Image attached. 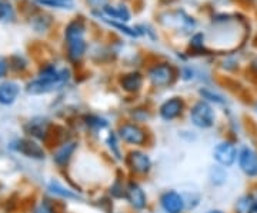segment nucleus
<instances>
[{
    "label": "nucleus",
    "mask_w": 257,
    "mask_h": 213,
    "mask_svg": "<svg viewBox=\"0 0 257 213\" xmlns=\"http://www.w3.org/2000/svg\"><path fill=\"white\" fill-rule=\"evenodd\" d=\"M209 213H223V212H220V210H211V212Z\"/></svg>",
    "instance_id": "cd10ccee"
},
{
    "label": "nucleus",
    "mask_w": 257,
    "mask_h": 213,
    "mask_svg": "<svg viewBox=\"0 0 257 213\" xmlns=\"http://www.w3.org/2000/svg\"><path fill=\"white\" fill-rule=\"evenodd\" d=\"M128 165L130 167L138 172V173H146L147 170L150 169V159L147 155L142 153V152H132L128 156Z\"/></svg>",
    "instance_id": "ddd939ff"
},
{
    "label": "nucleus",
    "mask_w": 257,
    "mask_h": 213,
    "mask_svg": "<svg viewBox=\"0 0 257 213\" xmlns=\"http://www.w3.org/2000/svg\"><path fill=\"white\" fill-rule=\"evenodd\" d=\"M50 25H52V19H50V16H47V15L40 13V15H37V16L33 18V28L36 29L37 32L46 30Z\"/></svg>",
    "instance_id": "aec40b11"
},
{
    "label": "nucleus",
    "mask_w": 257,
    "mask_h": 213,
    "mask_svg": "<svg viewBox=\"0 0 257 213\" xmlns=\"http://www.w3.org/2000/svg\"><path fill=\"white\" fill-rule=\"evenodd\" d=\"M127 199L130 203L133 204L136 209H143L146 206V196L143 193V190L140 189V186L136 183H128L127 186Z\"/></svg>",
    "instance_id": "4468645a"
},
{
    "label": "nucleus",
    "mask_w": 257,
    "mask_h": 213,
    "mask_svg": "<svg viewBox=\"0 0 257 213\" xmlns=\"http://www.w3.org/2000/svg\"><path fill=\"white\" fill-rule=\"evenodd\" d=\"M120 84H121V87L126 92H138V90H140L142 84H143V77H142V74L139 73V72H132V73L124 74L121 77Z\"/></svg>",
    "instance_id": "2eb2a0df"
},
{
    "label": "nucleus",
    "mask_w": 257,
    "mask_h": 213,
    "mask_svg": "<svg viewBox=\"0 0 257 213\" xmlns=\"http://www.w3.org/2000/svg\"><path fill=\"white\" fill-rule=\"evenodd\" d=\"M19 92H20V87L16 82H12V80H8V82H3L0 84V104H12L18 99Z\"/></svg>",
    "instance_id": "9d476101"
},
{
    "label": "nucleus",
    "mask_w": 257,
    "mask_h": 213,
    "mask_svg": "<svg viewBox=\"0 0 257 213\" xmlns=\"http://www.w3.org/2000/svg\"><path fill=\"white\" fill-rule=\"evenodd\" d=\"M13 19H15V10L12 8V5L5 0H0V20L9 22Z\"/></svg>",
    "instance_id": "412c9836"
},
{
    "label": "nucleus",
    "mask_w": 257,
    "mask_h": 213,
    "mask_svg": "<svg viewBox=\"0 0 257 213\" xmlns=\"http://www.w3.org/2000/svg\"><path fill=\"white\" fill-rule=\"evenodd\" d=\"M184 109V103L180 97H172L169 100H166L162 108H160V116L165 121H173L176 118H179L182 115Z\"/></svg>",
    "instance_id": "6e6552de"
},
{
    "label": "nucleus",
    "mask_w": 257,
    "mask_h": 213,
    "mask_svg": "<svg viewBox=\"0 0 257 213\" xmlns=\"http://www.w3.org/2000/svg\"><path fill=\"white\" fill-rule=\"evenodd\" d=\"M149 79L152 80V83L155 84V86H159V87L169 86L170 83H173V80L176 79L175 67L167 65V63L156 65L155 67L150 69Z\"/></svg>",
    "instance_id": "20e7f679"
},
{
    "label": "nucleus",
    "mask_w": 257,
    "mask_h": 213,
    "mask_svg": "<svg viewBox=\"0 0 257 213\" xmlns=\"http://www.w3.org/2000/svg\"><path fill=\"white\" fill-rule=\"evenodd\" d=\"M240 169L248 176H257V153L251 148H243L239 153Z\"/></svg>",
    "instance_id": "423d86ee"
},
{
    "label": "nucleus",
    "mask_w": 257,
    "mask_h": 213,
    "mask_svg": "<svg viewBox=\"0 0 257 213\" xmlns=\"http://www.w3.org/2000/svg\"><path fill=\"white\" fill-rule=\"evenodd\" d=\"M74 148H76V145H74V143H67V145H64V146H62V148L59 149L55 155L56 163H57V165H60V166H64V165L69 162V159H70V156H72V153L74 152Z\"/></svg>",
    "instance_id": "f3484780"
},
{
    "label": "nucleus",
    "mask_w": 257,
    "mask_h": 213,
    "mask_svg": "<svg viewBox=\"0 0 257 213\" xmlns=\"http://www.w3.org/2000/svg\"><path fill=\"white\" fill-rule=\"evenodd\" d=\"M9 70V62L5 57H0V77H5Z\"/></svg>",
    "instance_id": "393cba45"
},
{
    "label": "nucleus",
    "mask_w": 257,
    "mask_h": 213,
    "mask_svg": "<svg viewBox=\"0 0 257 213\" xmlns=\"http://www.w3.org/2000/svg\"><path fill=\"white\" fill-rule=\"evenodd\" d=\"M162 206L167 213H180L183 210L184 202L182 196L176 192H167L162 197Z\"/></svg>",
    "instance_id": "f8f14e48"
},
{
    "label": "nucleus",
    "mask_w": 257,
    "mask_h": 213,
    "mask_svg": "<svg viewBox=\"0 0 257 213\" xmlns=\"http://www.w3.org/2000/svg\"><path fill=\"white\" fill-rule=\"evenodd\" d=\"M50 190L53 192V193H57V195L64 196V197H69V199H77V195H74L73 192H70L69 189H64L63 186L60 185V183H57V182H52L50 185Z\"/></svg>",
    "instance_id": "4be33fe9"
},
{
    "label": "nucleus",
    "mask_w": 257,
    "mask_h": 213,
    "mask_svg": "<svg viewBox=\"0 0 257 213\" xmlns=\"http://www.w3.org/2000/svg\"><path fill=\"white\" fill-rule=\"evenodd\" d=\"M19 57V62L16 63V65H12L16 70H22V69H25L26 67V62H25V59L22 57V56H18Z\"/></svg>",
    "instance_id": "bb28decb"
},
{
    "label": "nucleus",
    "mask_w": 257,
    "mask_h": 213,
    "mask_svg": "<svg viewBox=\"0 0 257 213\" xmlns=\"http://www.w3.org/2000/svg\"><path fill=\"white\" fill-rule=\"evenodd\" d=\"M256 209V202L253 196L246 195L240 197L239 202L236 204V212L237 213H253Z\"/></svg>",
    "instance_id": "a211bd4d"
},
{
    "label": "nucleus",
    "mask_w": 257,
    "mask_h": 213,
    "mask_svg": "<svg viewBox=\"0 0 257 213\" xmlns=\"http://www.w3.org/2000/svg\"><path fill=\"white\" fill-rule=\"evenodd\" d=\"M42 6H50V8H57V9H70L73 8L74 0H36Z\"/></svg>",
    "instance_id": "6ab92c4d"
},
{
    "label": "nucleus",
    "mask_w": 257,
    "mask_h": 213,
    "mask_svg": "<svg viewBox=\"0 0 257 213\" xmlns=\"http://www.w3.org/2000/svg\"><path fill=\"white\" fill-rule=\"evenodd\" d=\"M47 128L49 126H47V122L45 119H33V121L29 122V125L26 126V129L30 135L40 138V139H43L46 136Z\"/></svg>",
    "instance_id": "dca6fc26"
},
{
    "label": "nucleus",
    "mask_w": 257,
    "mask_h": 213,
    "mask_svg": "<svg viewBox=\"0 0 257 213\" xmlns=\"http://www.w3.org/2000/svg\"><path fill=\"white\" fill-rule=\"evenodd\" d=\"M86 2L93 10H100V12L109 5V0H86Z\"/></svg>",
    "instance_id": "b1692460"
},
{
    "label": "nucleus",
    "mask_w": 257,
    "mask_h": 213,
    "mask_svg": "<svg viewBox=\"0 0 257 213\" xmlns=\"http://www.w3.org/2000/svg\"><path fill=\"white\" fill-rule=\"evenodd\" d=\"M35 213H53V209L49 206L47 203H42L39 207H37Z\"/></svg>",
    "instance_id": "a878e982"
},
{
    "label": "nucleus",
    "mask_w": 257,
    "mask_h": 213,
    "mask_svg": "<svg viewBox=\"0 0 257 213\" xmlns=\"http://www.w3.org/2000/svg\"><path fill=\"white\" fill-rule=\"evenodd\" d=\"M64 40L67 45V57L70 62L79 63L86 53V23L82 18L73 19L64 29Z\"/></svg>",
    "instance_id": "f03ea898"
},
{
    "label": "nucleus",
    "mask_w": 257,
    "mask_h": 213,
    "mask_svg": "<svg viewBox=\"0 0 257 213\" xmlns=\"http://www.w3.org/2000/svg\"><path fill=\"white\" fill-rule=\"evenodd\" d=\"M70 72L67 69H56L55 66H47L42 70L40 76L28 84V92L30 94H43L53 92L69 82Z\"/></svg>",
    "instance_id": "f257e3e1"
},
{
    "label": "nucleus",
    "mask_w": 257,
    "mask_h": 213,
    "mask_svg": "<svg viewBox=\"0 0 257 213\" xmlns=\"http://www.w3.org/2000/svg\"><path fill=\"white\" fill-rule=\"evenodd\" d=\"M119 133L121 139L127 143H132V145H143L146 140L145 132H143V129H140L138 125H132V123L123 125L120 128Z\"/></svg>",
    "instance_id": "0eeeda50"
},
{
    "label": "nucleus",
    "mask_w": 257,
    "mask_h": 213,
    "mask_svg": "<svg viewBox=\"0 0 257 213\" xmlns=\"http://www.w3.org/2000/svg\"><path fill=\"white\" fill-rule=\"evenodd\" d=\"M214 159L220 163L221 166L229 167L236 162L237 150L229 142H223L220 145H217L216 149H214Z\"/></svg>",
    "instance_id": "39448f33"
},
{
    "label": "nucleus",
    "mask_w": 257,
    "mask_h": 213,
    "mask_svg": "<svg viewBox=\"0 0 257 213\" xmlns=\"http://www.w3.org/2000/svg\"><path fill=\"white\" fill-rule=\"evenodd\" d=\"M200 94H202L203 97H206V99H209L211 102H216V103H223V97L219 96V94H216V93L210 92V90H207V89H202L200 90Z\"/></svg>",
    "instance_id": "5701e85b"
},
{
    "label": "nucleus",
    "mask_w": 257,
    "mask_h": 213,
    "mask_svg": "<svg viewBox=\"0 0 257 213\" xmlns=\"http://www.w3.org/2000/svg\"><path fill=\"white\" fill-rule=\"evenodd\" d=\"M13 149H16L18 152L23 153L28 158L43 159L45 158V150L40 148L37 143L30 139H20L13 143Z\"/></svg>",
    "instance_id": "1a4fd4ad"
},
{
    "label": "nucleus",
    "mask_w": 257,
    "mask_h": 213,
    "mask_svg": "<svg viewBox=\"0 0 257 213\" xmlns=\"http://www.w3.org/2000/svg\"><path fill=\"white\" fill-rule=\"evenodd\" d=\"M190 119H192L193 125H196L197 128H210L214 122V112L211 109L210 104L206 102H199L193 106L190 111Z\"/></svg>",
    "instance_id": "7ed1b4c3"
},
{
    "label": "nucleus",
    "mask_w": 257,
    "mask_h": 213,
    "mask_svg": "<svg viewBox=\"0 0 257 213\" xmlns=\"http://www.w3.org/2000/svg\"><path fill=\"white\" fill-rule=\"evenodd\" d=\"M101 13L106 16L104 19H109V20H113V22H120V23H127L130 20V12L126 6L123 5H119V6H111V5H107L104 9L101 10Z\"/></svg>",
    "instance_id": "9b49d317"
}]
</instances>
